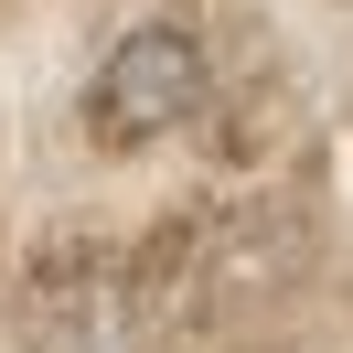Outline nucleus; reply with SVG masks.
<instances>
[{
  "label": "nucleus",
  "instance_id": "nucleus-1",
  "mask_svg": "<svg viewBox=\"0 0 353 353\" xmlns=\"http://www.w3.org/2000/svg\"><path fill=\"white\" fill-rule=\"evenodd\" d=\"M203 108V43L182 22H139L118 32V54L97 65V129L108 139H161Z\"/></svg>",
  "mask_w": 353,
  "mask_h": 353
}]
</instances>
